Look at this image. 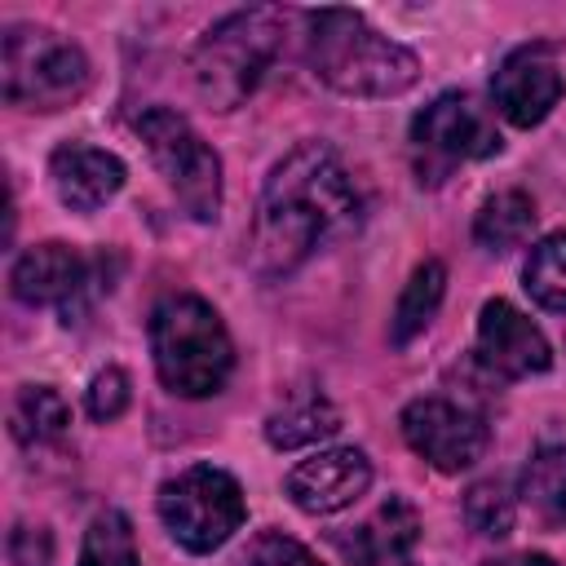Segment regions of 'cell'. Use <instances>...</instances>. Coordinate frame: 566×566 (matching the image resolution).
Segmentation results:
<instances>
[{
  "label": "cell",
  "instance_id": "1",
  "mask_svg": "<svg viewBox=\"0 0 566 566\" xmlns=\"http://www.w3.org/2000/svg\"><path fill=\"white\" fill-rule=\"evenodd\" d=\"M358 217V190L340 164V155L327 142H301L287 150L274 172L265 177V190L256 199L252 217V265L265 279L292 274L310 252L349 230Z\"/></svg>",
  "mask_w": 566,
  "mask_h": 566
},
{
  "label": "cell",
  "instance_id": "2",
  "mask_svg": "<svg viewBox=\"0 0 566 566\" xmlns=\"http://www.w3.org/2000/svg\"><path fill=\"white\" fill-rule=\"evenodd\" d=\"M310 66L345 97H398L420 75L416 53L354 9L310 13Z\"/></svg>",
  "mask_w": 566,
  "mask_h": 566
},
{
  "label": "cell",
  "instance_id": "3",
  "mask_svg": "<svg viewBox=\"0 0 566 566\" xmlns=\"http://www.w3.org/2000/svg\"><path fill=\"white\" fill-rule=\"evenodd\" d=\"M150 358L177 398H208L234 367V345L221 314L190 292L164 296L150 314Z\"/></svg>",
  "mask_w": 566,
  "mask_h": 566
},
{
  "label": "cell",
  "instance_id": "4",
  "mask_svg": "<svg viewBox=\"0 0 566 566\" xmlns=\"http://www.w3.org/2000/svg\"><path fill=\"white\" fill-rule=\"evenodd\" d=\"M279 35H283V13L270 4L239 9L212 22L190 53L199 97L212 102L217 111H234L261 84L265 66L274 62Z\"/></svg>",
  "mask_w": 566,
  "mask_h": 566
},
{
  "label": "cell",
  "instance_id": "5",
  "mask_svg": "<svg viewBox=\"0 0 566 566\" xmlns=\"http://www.w3.org/2000/svg\"><path fill=\"white\" fill-rule=\"evenodd\" d=\"M88 88V57L49 27L13 22L0 35V93L22 111H62Z\"/></svg>",
  "mask_w": 566,
  "mask_h": 566
},
{
  "label": "cell",
  "instance_id": "6",
  "mask_svg": "<svg viewBox=\"0 0 566 566\" xmlns=\"http://www.w3.org/2000/svg\"><path fill=\"white\" fill-rule=\"evenodd\" d=\"M137 133H142L159 177L177 195V203L195 221H217V212H221V159L190 128V119L168 111V106H150V111H142Z\"/></svg>",
  "mask_w": 566,
  "mask_h": 566
},
{
  "label": "cell",
  "instance_id": "7",
  "mask_svg": "<svg viewBox=\"0 0 566 566\" xmlns=\"http://www.w3.org/2000/svg\"><path fill=\"white\" fill-rule=\"evenodd\" d=\"M243 491L217 464H190L159 486V517L168 535L190 553L221 548L243 526Z\"/></svg>",
  "mask_w": 566,
  "mask_h": 566
},
{
  "label": "cell",
  "instance_id": "8",
  "mask_svg": "<svg viewBox=\"0 0 566 566\" xmlns=\"http://www.w3.org/2000/svg\"><path fill=\"white\" fill-rule=\"evenodd\" d=\"M495 150L500 133L469 93H442L411 119V164L429 186H438L455 164L486 159Z\"/></svg>",
  "mask_w": 566,
  "mask_h": 566
},
{
  "label": "cell",
  "instance_id": "9",
  "mask_svg": "<svg viewBox=\"0 0 566 566\" xmlns=\"http://www.w3.org/2000/svg\"><path fill=\"white\" fill-rule=\"evenodd\" d=\"M402 438L407 447L429 460L438 473H460L469 464L482 460L486 451V420L464 407V402H451V398H416L402 407Z\"/></svg>",
  "mask_w": 566,
  "mask_h": 566
},
{
  "label": "cell",
  "instance_id": "10",
  "mask_svg": "<svg viewBox=\"0 0 566 566\" xmlns=\"http://www.w3.org/2000/svg\"><path fill=\"white\" fill-rule=\"evenodd\" d=\"M562 93H566V75H562L553 44H522L491 75L495 111L517 128L544 124L553 115V106L562 102Z\"/></svg>",
  "mask_w": 566,
  "mask_h": 566
},
{
  "label": "cell",
  "instance_id": "11",
  "mask_svg": "<svg viewBox=\"0 0 566 566\" xmlns=\"http://www.w3.org/2000/svg\"><path fill=\"white\" fill-rule=\"evenodd\" d=\"M283 486L301 513L327 517V513L349 509L371 486V460L358 447H327V451H314L310 460H301Z\"/></svg>",
  "mask_w": 566,
  "mask_h": 566
},
{
  "label": "cell",
  "instance_id": "12",
  "mask_svg": "<svg viewBox=\"0 0 566 566\" xmlns=\"http://www.w3.org/2000/svg\"><path fill=\"white\" fill-rule=\"evenodd\" d=\"M478 354L491 371L522 380V376H539L553 363V349L544 340V332L509 301H486L478 314Z\"/></svg>",
  "mask_w": 566,
  "mask_h": 566
},
{
  "label": "cell",
  "instance_id": "13",
  "mask_svg": "<svg viewBox=\"0 0 566 566\" xmlns=\"http://www.w3.org/2000/svg\"><path fill=\"white\" fill-rule=\"evenodd\" d=\"M84 283H88V261L57 239L27 248L9 270V287L22 305H62V314H71V301L84 292Z\"/></svg>",
  "mask_w": 566,
  "mask_h": 566
},
{
  "label": "cell",
  "instance_id": "14",
  "mask_svg": "<svg viewBox=\"0 0 566 566\" xmlns=\"http://www.w3.org/2000/svg\"><path fill=\"white\" fill-rule=\"evenodd\" d=\"M49 181L71 212H97L124 186V159L84 142H66L49 155Z\"/></svg>",
  "mask_w": 566,
  "mask_h": 566
},
{
  "label": "cell",
  "instance_id": "15",
  "mask_svg": "<svg viewBox=\"0 0 566 566\" xmlns=\"http://www.w3.org/2000/svg\"><path fill=\"white\" fill-rule=\"evenodd\" d=\"M420 517L402 495H389L349 539L354 566H416Z\"/></svg>",
  "mask_w": 566,
  "mask_h": 566
},
{
  "label": "cell",
  "instance_id": "16",
  "mask_svg": "<svg viewBox=\"0 0 566 566\" xmlns=\"http://www.w3.org/2000/svg\"><path fill=\"white\" fill-rule=\"evenodd\" d=\"M442 292H447V265H442V261H420V265L411 270L407 287H402L398 305H394V318H389V340H394L398 349L411 345V340L433 323V314H438V305H442Z\"/></svg>",
  "mask_w": 566,
  "mask_h": 566
},
{
  "label": "cell",
  "instance_id": "17",
  "mask_svg": "<svg viewBox=\"0 0 566 566\" xmlns=\"http://www.w3.org/2000/svg\"><path fill=\"white\" fill-rule=\"evenodd\" d=\"M531 230H535V199L526 190H500L473 217V239L491 252H509L526 243Z\"/></svg>",
  "mask_w": 566,
  "mask_h": 566
},
{
  "label": "cell",
  "instance_id": "18",
  "mask_svg": "<svg viewBox=\"0 0 566 566\" xmlns=\"http://www.w3.org/2000/svg\"><path fill=\"white\" fill-rule=\"evenodd\" d=\"M336 429H340V411H336L323 394L296 398V402H287L283 411H274V416L265 420V438H270V447H279V451L314 447V442L332 438Z\"/></svg>",
  "mask_w": 566,
  "mask_h": 566
},
{
  "label": "cell",
  "instance_id": "19",
  "mask_svg": "<svg viewBox=\"0 0 566 566\" xmlns=\"http://www.w3.org/2000/svg\"><path fill=\"white\" fill-rule=\"evenodd\" d=\"M9 424H13L18 442L44 447V442H57L66 433L71 411H66V398L53 385H22L13 407H9Z\"/></svg>",
  "mask_w": 566,
  "mask_h": 566
},
{
  "label": "cell",
  "instance_id": "20",
  "mask_svg": "<svg viewBox=\"0 0 566 566\" xmlns=\"http://www.w3.org/2000/svg\"><path fill=\"white\" fill-rule=\"evenodd\" d=\"M517 495L544 522H566V447H539L522 469Z\"/></svg>",
  "mask_w": 566,
  "mask_h": 566
},
{
  "label": "cell",
  "instance_id": "21",
  "mask_svg": "<svg viewBox=\"0 0 566 566\" xmlns=\"http://www.w3.org/2000/svg\"><path fill=\"white\" fill-rule=\"evenodd\" d=\"M522 283L535 305L566 314V230H553L531 248L522 265Z\"/></svg>",
  "mask_w": 566,
  "mask_h": 566
},
{
  "label": "cell",
  "instance_id": "22",
  "mask_svg": "<svg viewBox=\"0 0 566 566\" xmlns=\"http://www.w3.org/2000/svg\"><path fill=\"white\" fill-rule=\"evenodd\" d=\"M80 566H142L133 522L119 509H106L88 522L84 544H80Z\"/></svg>",
  "mask_w": 566,
  "mask_h": 566
},
{
  "label": "cell",
  "instance_id": "23",
  "mask_svg": "<svg viewBox=\"0 0 566 566\" xmlns=\"http://www.w3.org/2000/svg\"><path fill=\"white\" fill-rule=\"evenodd\" d=\"M513 517H517V504H513L504 482L486 478V482H473L464 491V522H469V531H478L486 539H504L513 531Z\"/></svg>",
  "mask_w": 566,
  "mask_h": 566
},
{
  "label": "cell",
  "instance_id": "24",
  "mask_svg": "<svg viewBox=\"0 0 566 566\" xmlns=\"http://www.w3.org/2000/svg\"><path fill=\"white\" fill-rule=\"evenodd\" d=\"M243 566H323L305 544H296L283 531H261L243 557Z\"/></svg>",
  "mask_w": 566,
  "mask_h": 566
},
{
  "label": "cell",
  "instance_id": "25",
  "mask_svg": "<svg viewBox=\"0 0 566 566\" xmlns=\"http://www.w3.org/2000/svg\"><path fill=\"white\" fill-rule=\"evenodd\" d=\"M128 398H133V394H128V376H124L119 367H102V371L88 380L84 407H88L93 420H115V416H124Z\"/></svg>",
  "mask_w": 566,
  "mask_h": 566
},
{
  "label": "cell",
  "instance_id": "26",
  "mask_svg": "<svg viewBox=\"0 0 566 566\" xmlns=\"http://www.w3.org/2000/svg\"><path fill=\"white\" fill-rule=\"evenodd\" d=\"M9 557H13V566H44L49 562V535L35 526H18L9 535Z\"/></svg>",
  "mask_w": 566,
  "mask_h": 566
},
{
  "label": "cell",
  "instance_id": "27",
  "mask_svg": "<svg viewBox=\"0 0 566 566\" xmlns=\"http://www.w3.org/2000/svg\"><path fill=\"white\" fill-rule=\"evenodd\" d=\"M486 566H557L548 553H509V557H495Z\"/></svg>",
  "mask_w": 566,
  "mask_h": 566
}]
</instances>
